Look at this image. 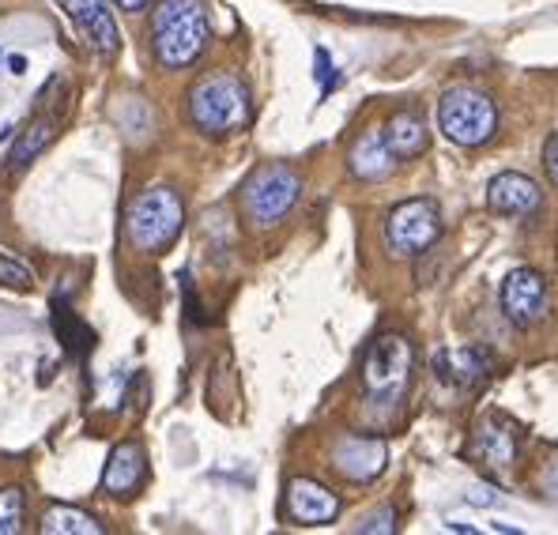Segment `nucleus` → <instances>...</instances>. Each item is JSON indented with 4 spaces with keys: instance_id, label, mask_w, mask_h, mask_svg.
Returning <instances> with one entry per match:
<instances>
[{
    "instance_id": "obj_12",
    "label": "nucleus",
    "mask_w": 558,
    "mask_h": 535,
    "mask_svg": "<svg viewBox=\"0 0 558 535\" xmlns=\"http://www.w3.org/2000/svg\"><path fill=\"white\" fill-rule=\"evenodd\" d=\"M539 204H544V193H539V185L529 174H513V170H506V174H498L487 185V208L495 211V216L521 219V216L539 211Z\"/></svg>"
},
{
    "instance_id": "obj_4",
    "label": "nucleus",
    "mask_w": 558,
    "mask_h": 535,
    "mask_svg": "<svg viewBox=\"0 0 558 535\" xmlns=\"http://www.w3.org/2000/svg\"><path fill=\"white\" fill-rule=\"evenodd\" d=\"M185 227V204L170 185H155L129 208V242L140 253H162L178 242Z\"/></svg>"
},
{
    "instance_id": "obj_16",
    "label": "nucleus",
    "mask_w": 558,
    "mask_h": 535,
    "mask_svg": "<svg viewBox=\"0 0 558 535\" xmlns=\"http://www.w3.org/2000/svg\"><path fill=\"white\" fill-rule=\"evenodd\" d=\"M468 452L487 467H513L517 457H521V446H517V434L510 426L498 423V418H487V423H480Z\"/></svg>"
},
{
    "instance_id": "obj_13",
    "label": "nucleus",
    "mask_w": 558,
    "mask_h": 535,
    "mask_svg": "<svg viewBox=\"0 0 558 535\" xmlns=\"http://www.w3.org/2000/svg\"><path fill=\"white\" fill-rule=\"evenodd\" d=\"M57 4L69 12V20L84 31V38L98 53H106V57L118 53L121 35H118V23H113V12L106 8V0H57Z\"/></svg>"
},
{
    "instance_id": "obj_11",
    "label": "nucleus",
    "mask_w": 558,
    "mask_h": 535,
    "mask_svg": "<svg viewBox=\"0 0 558 535\" xmlns=\"http://www.w3.org/2000/svg\"><path fill=\"white\" fill-rule=\"evenodd\" d=\"M495 374V355L487 348H457L434 355V377L453 389H480Z\"/></svg>"
},
{
    "instance_id": "obj_23",
    "label": "nucleus",
    "mask_w": 558,
    "mask_h": 535,
    "mask_svg": "<svg viewBox=\"0 0 558 535\" xmlns=\"http://www.w3.org/2000/svg\"><path fill=\"white\" fill-rule=\"evenodd\" d=\"M355 532H363V535H371V532H397V509H392V506H381L377 513L366 516V521L359 524Z\"/></svg>"
},
{
    "instance_id": "obj_10",
    "label": "nucleus",
    "mask_w": 558,
    "mask_h": 535,
    "mask_svg": "<svg viewBox=\"0 0 558 535\" xmlns=\"http://www.w3.org/2000/svg\"><path fill=\"white\" fill-rule=\"evenodd\" d=\"M287 516L306 528H322L340 516V498L317 479H291L287 483Z\"/></svg>"
},
{
    "instance_id": "obj_21",
    "label": "nucleus",
    "mask_w": 558,
    "mask_h": 535,
    "mask_svg": "<svg viewBox=\"0 0 558 535\" xmlns=\"http://www.w3.org/2000/svg\"><path fill=\"white\" fill-rule=\"evenodd\" d=\"M23 532V490H0V535Z\"/></svg>"
},
{
    "instance_id": "obj_22",
    "label": "nucleus",
    "mask_w": 558,
    "mask_h": 535,
    "mask_svg": "<svg viewBox=\"0 0 558 535\" xmlns=\"http://www.w3.org/2000/svg\"><path fill=\"white\" fill-rule=\"evenodd\" d=\"M0 283L31 287V283H35V271H31L27 265H20V260H12V257H4V253H0Z\"/></svg>"
},
{
    "instance_id": "obj_14",
    "label": "nucleus",
    "mask_w": 558,
    "mask_h": 535,
    "mask_svg": "<svg viewBox=\"0 0 558 535\" xmlns=\"http://www.w3.org/2000/svg\"><path fill=\"white\" fill-rule=\"evenodd\" d=\"M144 479H147L144 446H136V441H121V446L110 452V460H106L102 490L113 494V498H133V494L144 487Z\"/></svg>"
},
{
    "instance_id": "obj_18",
    "label": "nucleus",
    "mask_w": 558,
    "mask_h": 535,
    "mask_svg": "<svg viewBox=\"0 0 558 535\" xmlns=\"http://www.w3.org/2000/svg\"><path fill=\"white\" fill-rule=\"evenodd\" d=\"M53 133H57V121H53V118H38V121H31V125L23 129L20 136H15L12 151H8V170H23V167H31V162H35L38 155H43L46 147L53 144Z\"/></svg>"
},
{
    "instance_id": "obj_6",
    "label": "nucleus",
    "mask_w": 558,
    "mask_h": 535,
    "mask_svg": "<svg viewBox=\"0 0 558 535\" xmlns=\"http://www.w3.org/2000/svg\"><path fill=\"white\" fill-rule=\"evenodd\" d=\"M302 196V178L294 174L291 167H265L250 178L242 193V204H245V216H250L253 227L268 230L276 223H283L287 211L299 204Z\"/></svg>"
},
{
    "instance_id": "obj_2",
    "label": "nucleus",
    "mask_w": 558,
    "mask_h": 535,
    "mask_svg": "<svg viewBox=\"0 0 558 535\" xmlns=\"http://www.w3.org/2000/svg\"><path fill=\"white\" fill-rule=\"evenodd\" d=\"M415 369V348L404 332H385L371 343L363 358V397L371 408H397L412 385Z\"/></svg>"
},
{
    "instance_id": "obj_20",
    "label": "nucleus",
    "mask_w": 558,
    "mask_h": 535,
    "mask_svg": "<svg viewBox=\"0 0 558 535\" xmlns=\"http://www.w3.org/2000/svg\"><path fill=\"white\" fill-rule=\"evenodd\" d=\"M53 332H57V340L64 343V351L76 355V358H84L87 351L95 348V332L76 317V313L64 309V306H53Z\"/></svg>"
},
{
    "instance_id": "obj_9",
    "label": "nucleus",
    "mask_w": 558,
    "mask_h": 535,
    "mask_svg": "<svg viewBox=\"0 0 558 535\" xmlns=\"http://www.w3.org/2000/svg\"><path fill=\"white\" fill-rule=\"evenodd\" d=\"M389 464V449L377 438H343L332 449V472L348 483H374Z\"/></svg>"
},
{
    "instance_id": "obj_3",
    "label": "nucleus",
    "mask_w": 558,
    "mask_h": 535,
    "mask_svg": "<svg viewBox=\"0 0 558 535\" xmlns=\"http://www.w3.org/2000/svg\"><path fill=\"white\" fill-rule=\"evenodd\" d=\"M189 118L204 136H227L250 121V87L234 72H211L189 90Z\"/></svg>"
},
{
    "instance_id": "obj_25",
    "label": "nucleus",
    "mask_w": 558,
    "mask_h": 535,
    "mask_svg": "<svg viewBox=\"0 0 558 535\" xmlns=\"http://www.w3.org/2000/svg\"><path fill=\"white\" fill-rule=\"evenodd\" d=\"M113 4H118L121 12H144L147 0H113Z\"/></svg>"
},
{
    "instance_id": "obj_8",
    "label": "nucleus",
    "mask_w": 558,
    "mask_h": 535,
    "mask_svg": "<svg viewBox=\"0 0 558 535\" xmlns=\"http://www.w3.org/2000/svg\"><path fill=\"white\" fill-rule=\"evenodd\" d=\"M502 313L513 328H536L547 317V283L539 271L513 268L502 279Z\"/></svg>"
},
{
    "instance_id": "obj_5",
    "label": "nucleus",
    "mask_w": 558,
    "mask_h": 535,
    "mask_svg": "<svg viewBox=\"0 0 558 535\" xmlns=\"http://www.w3.org/2000/svg\"><path fill=\"white\" fill-rule=\"evenodd\" d=\"M438 129L457 147H483L498 133V106L480 87H449L438 102Z\"/></svg>"
},
{
    "instance_id": "obj_7",
    "label": "nucleus",
    "mask_w": 558,
    "mask_h": 535,
    "mask_svg": "<svg viewBox=\"0 0 558 535\" xmlns=\"http://www.w3.org/2000/svg\"><path fill=\"white\" fill-rule=\"evenodd\" d=\"M441 238V208L430 196H415L389 211L385 219V245L392 257H418Z\"/></svg>"
},
{
    "instance_id": "obj_1",
    "label": "nucleus",
    "mask_w": 558,
    "mask_h": 535,
    "mask_svg": "<svg viewBox=\"0 0 558 535\" xmlns=\"http://www.w3.org/2000/svg\"><path fill=\"white\" fill-rule=\"evenodd\" d=\"M211 42L204 0H159L151 15V49L162 69H189Z\"/></svg>"
},
{
    "instance_id": "obj_15",
    "label": "nucleus",
    "mask_w": 558,
    "mask_h": 535,
    "mask_svg": "<svg viewBox=\"0 0 558 535\" xmlns=\"http://www.w3.org/2000/svg\"><path fill=\"white\" fill-rule=\"evenodd\" d=\"M397 167H400V159L392 155L381 129L363 133L348 151V170H351V178H359V181H385Z\"/></svg>"
},
{
    "instance_id": "obj_17",
    "label": "nucleus",
    "mask_w": 558,
    "mask_h": 535,
    "mask_svg": "<svg viewBox=\"0 0 558 535\" xmlns=\"http://www.w3.org/2000/svg\"><path fill=\"white\" fill-rule=\"evenodd\" d=\"M381 133H385V139H389L392 155H397L400 162H412L426 151V147H430V133H426V121L418 110H397L381 125Z\"/></svg>"
},
{
    "instance_id": "obj_24",
    "label": "nucleus",
    "mask_w": 558,
    "mask_h": 535,
    "mask_svg": "<svg viewBox=\"0 0 558 535\" xmlns=\"http://www.w3.org/2000/svg\"><path fill=\"white\" fill-rule=\"evenodd\" d=\"M544 170H547V178H551V185L558 189V133L544 144Z\"/></svg>"
},
{
    "instance_id": "obj_26",
    "label": "nucleus",
    "mask_w": 558,
    "mask_h": 535,
    "mask_svg": "<svg viewBox=\"0 0 558 535\" xmlns=\"http://www.w3.org/2000/svg\"><path fill=\"white\" fill-rule=\"evenodd\" d=\"M8 69H12V72H23V69H27V61H23V57H12V61H8Z\"/></svg>"
},
{
    "instance_id": "obj_19",
    "label": "nucleus",
    "mask_w": 558,
    "mask_h": 535,
    "mask_svg": "<svg viewBox=\"0 0 558 535\" xmlns=\"http://www.w3.org/2000/svg\"><path fill=\"white\" fill-rule=\"evenodd\" d=\"M38 528H43V535H102V524L92 513L72 506H49Z\"/></svg>"
}]
</instances>
